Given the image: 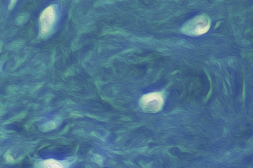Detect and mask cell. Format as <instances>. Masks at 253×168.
Here are the masks:
<instances>
[{"label":"cell","mask_w":253,"mask_h":168,"mask_svg":"<svg viewBox=\"0 0 253 168\" xmlns=\"http://www.w3.org/2000/svg\"><path fill=\"white\" fill-rule=\"evenodd\" d=\"M211 22L206 15H201L191 20L183 26L181 30L184 33L192 36L206 33L210 28Z\"/></svg>","instance_id":"6da1fadb"},{"label":"cell","mask_w":253,"mask_h":168,"mask_svg":"<svg viewBox=\"0 0 253 168\" xmlns=\"http://www.w3.org/2000/svg\"><path fill=\"white\" fill-rule=\"evenodd\" d=\"M163 99L160 94L155 93L144 96L142 103L145 107L152 111H158L162 105Z\"/></svg>","instance_id":"7a4b0ae2"},{"label":"cell","mask_w":253,"mask_h":168,"mask_svg":"<svg viewBox=\"0 0 253 168\" xmlns=\"http://www.w3.org/2000/svg\"><path fill=\"white\" fill-rule=\"evenodd\" d=\"M42 166L44 168H62L59 162L52 159L44 161L42 163Z\"/></svg>","instance_id":"3957f363"},{"label":"cell","mask_w":253,"mask_h":168,"mask_svg":"<svg viewBox=\"0 0 253 168\" xmlns=\"http://www.w3.org/2000/svg\"><path fill=\"white\" fill-rule=\"evenodd\" d=\"M56 126V123L54 121L48 122L44 125V130H49L52 129L54 128H55Z\"/></svg>","instance_id":"277c9868"},{"label":"cell","mask_w":253,"mask_h":168,"mask_svg":"<svg viewBox=\"0 0 253 168\" xmlns=\"http://www.w3.org/2000/svg\"><path fill=\"white\" fill-rule=\"evenodd\" d=\"M6 160H7V162H13L14 161L13 157H12L11 155H9V154H8L6 156Z\"/></svg>","instance_id":"5b68a950"}]
</instances>
